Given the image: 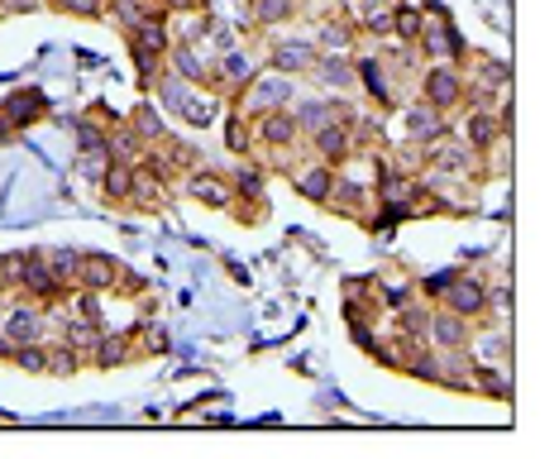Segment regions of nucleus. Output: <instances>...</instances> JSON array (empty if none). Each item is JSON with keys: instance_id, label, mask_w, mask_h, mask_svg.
Listing matches in <instances>:
<instances>
[{"instance_id": "c85d7f7f", "label": "nucleus", "mask_w": 559, "mask_h": 459, "mask_svg": "<svg viewBox=\"0 0 559 459\" xmlns=\"http://www.w3.org/2000/svg\"><path fill=\"white\" fill-rule=\"evenodd\" d=\"M124 125H130V130H134L139 139H144V144H158V139L168 134V120H163V106H154V101H139L134 115H130V120H124Z\"/></svg>"}, {"instance_id": "f3484780", "label": "nucleus", "mask_w": 559, "mask_h": 459, "mask_svg": "<svg viewBox=\"0 0 559 459\" xmlns=\"http://www.w3.org/2000/svg\"><path fill=\"white\" fill-rule=\"evenodd\" d=\"M345 316H349V321L378 326V316H383V302H378V278H349V283H345Z\"/></svg>"}, {"instance_id": "f03ea898", "label": "nucleus", "mask_w": 559, "mask_h": 459, "mask_svg": "<svg viewBox=\"0 0 559 459\" xmlns=\"http://www.w3.org/2000/svg\"><path fill=\"white\" fill-rule=\"evenodd\" d=\"M421 101L440 115L464 106V62H426L421 68Z\"/></svg>"}, {"instance_id": "cd10ccee", "label": "nucleus", "mask_w": 559, "mask_h": 459, "mask_svg": "<svg viewBox=\"0 0 559 459\" xmlns=\"http://www.w3.org/2000/svg\"><path fill=\"white\" fill-rule=\"evenodd\" d=\"M130 44L154 48V54L168 58V48H173V20H168V15H154V20L134 24V30H130Z\"/></svg>"}, {"instance_id": "7c9ffc66", "label": "nucleus", "mask_w": 559, "mask_h": 459, "mask_svg": "<svg viewBox=\"0 0 559 459\" xmlns=\"http://www.w3.org/2000/svg\"><path fill=\"white\" fill-rule=\"evenodd\" d=\"M230 187H235V197H263V191H269V168H259L253 158H245L230 173Z\"/></svg>"}, {"instance_id": "58836bf2", "label": "nucleus", "mask_w": 559, "mask_h": 459, "mask_svg": "<svg viewBox=\"0 0 559 459\" xmlns=\"http://www.w3.org/2000/svg\"><path fill=\"white\" fill-rule=\"evenodd\" d=\"M158 5H163V15L168 20H182V15H201L211 0H158Z\"/></svg>"}, {"instance_id": "6ab92c4d", "label": "nucleus", "mask_w": 559, "mask_h": 459, "mask_svg": "<svg viewBox=\"0 0 559 459\" xmlns=\"http://www.w3.org/2000/svg\"><path fill=\"white\" fill-rule=\"evenodd\" d=\"M168 191H173V177H163L158 168L139 163V168H134V197H130V207H139V211H163V207H168Z\"/></svg>"}, {"instance_id": "2eb2a0df", "label": "nucleus", "mask_w": 559, "mask_h": 459, "mask_svg": "<svg viewBox=\"0 0 559 459\" xmlns=\"http://www.w3.org/2000/svg\"><path fill=\"white\" fill-rule=\"evenodd\" d=\"M287 183L301 191L307 201H316V207H325L330 201V191H335V168L321 158H307V163H292V173H287Z\"/></svg>"}, {"instance_id": "39448f33", "label": "nucleus", "mask_w": 559, "mask_h": 459, "mask_svg": "<svg viewBox=\"0 0 559 459\" xmlns=\"http://www.w3.org/2000/svg\"><path fill=\"white\" fill-rule=\"evenodd\" d=\"M502 134H512V125L502 120V110H498V106H464L460 139H464V144L474 149V153H488Z\"/></svg>"}, {"instance_id": "c756f323", "label": "nucleus", "mask_w": 559, "mask_h": 459, "mask_svg": "<svg viewBox=\"0 0 559 459\" xmlns=\"http://www.w3.org/2000/svg\"><path fill=\"white\" fill-rule=\"evenodd\" d=\"M39 259L48 263V273H53L68 292L78 287V263H82V254H78V249H39Z\"/></svg>"}, {"instance_id": "f257e3e1", "label": "nucleus", "mask_w": 559, "mask_h": 459, "mask_svg": "<svg viewBox=\"0 0 559 459\" xmlns=\"http://www.w3.org/2000/svg\"><path fill=\"white\" fill-rule=\"evenodd\" d=\"M297 101V76H283V72H269V76H253L235 92V110L239 115H263V110H287Z\"/></svg>"}, {"instance_id": "f704fd0d", "label": "nucleus", "mask_w": 559, "mask_h": 459, "mask_svg": "<svg viewBox=\"0 0 559 459\" xmlns=\"http://www.w3.org/2000/svg\"><path fill=\"white\" fill-rule=\"evenodd\" d=\"M130 58H134V68H139V86H154V82H158V72H163V54L130 44Z\"/></svg>"}, {"instance_id": "72a5a7b5", "label": "nucleus", "mask_w": 559, "mask_h": 459, "mask_svg": "<svg viewBox=\"0 0 559 459\" xmlns=\"http://www.w3.org/2000/svg\"><path fill=\"white\" fill-rule=\"evenodd\" d=\"M44 360H48V340H24L10 350V364H15L20 374H44Z\"/></svg>"}, {"instance_id": "a211bd4d", "label": "nucleus", "mask_w": 559, "mask_h": 459, "mask_svg": "<svg viewBox=\"0 0 559 459\" xmlns=\"http://www.w3.org/2000/svg\"><path fill=\"white\" fill-rule=\"evenodd\" d=\"M139 360V344H134V330H106L100 336V344L92 350V368H124V364H134Z\"/></svg>"}, {"instance_id": "412c9836", "label": "nucleus", "mask_w": 559, "mask_h": 459, "mask_svg": "<svg viewBox=\"0 0 559 459\" xmlns=\"http://www.w3.org/2000/svg\"><path fill=\"white\" fill-rule=\"evenodd\" d=\"M468 392H478V398L512 402V374H507V364H478V360H474V374H468Z\"/></svg>"}, {"instance_id": "473e14b6", "label": "nucleus", "mask_w": 559, "mask_h": 459, "mask_svg": "<svg viewBox=\"0 0 559 459\" xmlns=\"http://www.w3.org/2000/svg\"><path fill=\"white\" fill-rule=\"evenodd\" d=\"M225 144H230V153H239V158H249V153L253 149H259V144H253V120H249V115H225Z\"/></svg>"}, {"instance_id": "20e7f679", "label": "nucleus", "mask_w": 559, "mask_h": 459, "mask_svg": "<svg viewBox=\"0 0 559 459\" xmlns=\"http://www.w3.org/2000/svg\"><path fill=\"white\" fill-rule=\"evenodd\" d=\"M44 115H48L44 92H10L0 101V144H10V139L24 134L34 120H44Z\"/></svg>"}, {"instance_id": "ddd939ff", "label": "nucleus", "mask_w": 559, "mask_h": 459, "mask_svg": "<svg viewBox=\"0 0 559 459\" xmlns=\"http://www.w3.org/2000/svg\"><path fill=\"white\" fill-rule=\"evenodd\" d=\"M307 144L316 149V158H321V163H330V168H340V163H345L349 153L359 149V139H354V125H345V120H330V125H321L316 134H307Z\"/></svg>"}, {"instance_id": "a878e982", "label": "nucleus", "mask_w": 559, "mask_h": 459, "mask_svg": "<svg viewBox=\"0 0 559 459\" xmlns=\"http://www.w3.org/2000/svg\"><path fill=\"white\" fill-rule=\"evenodd\" d=\"M106 15L116 20L124 34H130L134 24H144V20L163 15V5H158V0H106Z\"/></svg>"}, {"instance_id": "bb28decb", "label": "nucleus", "mask_w": 559, "mask_h": 459, "mask_svg": "<svg viewBox=\"0 0 559 459\" xmlns=\"http://www.w3.org/2000/svg\"><path fill=\"white\" fill-rule=\"evenodd\" d=\"M82 368H86V360L72 350L68 340H62V336L48 340V360H44V374L48 378H72V374H82Z\"/></svg>"}, {"instance_id": "b1692460", "label": "nucleus", "mask_w": 559, "mask_h": 459, "mask_svg": "<svg viewBox=\"0 0 559 459\" xmlns=\"http://www.w3.org/2000/svg\"><path fill=\"white\" fill-rule=\"evenodd\" d=\"M106 153L116 163H134V168H139V163H144V153H148V144L130 130V125H110V130H106Z\"/></svg>"}, {"instance_id": "e433bc0d", "label": "nucleus", "mask_w": 559, "mask_h": 459, "mask_svg": "<svg viewBox=\"0 0 559 459\" xmlns=\"http://www.w3.org/2000/svg\"><path fill=\"white\" fill-rule=\"evenodd\" d=\"M187 125H192V130H206V125L215 120V101L211 96H197L192 106H187V115H182Z\"/></svg>"}, {"instance_id": "7ed1b4c3", "label": "nucleus", "mask_w": 559, "mask_h": 459, "mask_svg": "<svg viewBox=\"0 0 559 459\" xmlns=\"http://www.w3.org/2000/svg\"><path fill=\"white\" fill-rule=\"evenodd\" d=\"M436 306H450V311L464 316V321H488V283L474 273H454L450 283H444Z\"/></svg>"}, {"instance_id": "6e6552de", "label": "nucleus", "mask_w": 559, "mask_h": 459, "mask_svg": "<svg viewBox=\"0 0 559 459\" xmlns=\"http://www.w3.org/2000/svg\"><path fill=\"white\" fill-rule=\"evenodd\" d=\"M474 330H478V321H464V316H454L450 306H430L426 344H436V350H468Z\"/></svg>"}, {"instance_id": "c9c22d12", "label": "nucleus", "mask_w": 559, "mask_h": 459, "mask_svg": "<svg viewBox=\"0 0 559 459\" xmlns=\"http://www.w3.org/2000/svg\"><path fill=\"white\" fill-rule=\"evenodd\" d=\"M53 10H62V15H78V20H100V15H106V0H58Z\"/></svg>"}, {"instance_id": "1a4fd4ad", "label": "nucleus", "mask_w": 559, "mask_h": 459, "mask_svg": "<svg viewBox=\"0 0 559 459\" xmlns=\"http://www.w3.org/2000/svg\"><path fill=\"white\" fill-rule=\"evenodd\" d=\"M182 191L197 201V207H206V211H230V201H235L230 177L211 173V168H192V173H187L182 177Z\"/></svg>"}, {"instance_id": "f8f14e48", "label": "nucleus", "mask_w": 559, "mask_h": 459, "mask_svg": "<svg viewBox=\"0 0 559 459\" xmlns=\"http://www.w3.org/2000/svg\"><path fill=\"white\" fill-rule=\"evenodd\" d=\"M163 68H168L173 76H182V82L215 92V68H211L206 58H201L197 44H182V38H173V48H168V58H163Z\"/></svg>"}, {"instance_id": "5701e85b", "label": "nucleus", "mask_w": 559, "mask_h": 459, "mask_svg": "<svg viewBox=\"0 0 559 459\" xmlns=\"http://www.w3.org/2000/svg\"><path fill=\"white\" fill-rule=\"evenodd\" d=\"M96 187H100V197H106V201L130 207V197H134V163H116V158H110L106 173L96 177Z\"/></svg>"}, {"instance_id": "393cba45", "label": "nucleus", "mask_w": 559, "mask_h": 459, "mask_svg": "<svg viewBox=\"0 0 559 459\" xmlns=\"http://www.w3.org/2000/svg\"><path fill=\"white\" fill-rule=\"evenodd\" d=\"M297 10H301V0H249V24H259V30H283Z\"/></svg>"}, {"instance_id": "aec40b11", "label": "nucleus", "mask_w": 559, "mask_h": 459, "mask_svg": "<svg viewBox=\"0 0 559 459\" xmlns=\"http://www.w3.org/2000/svg\"><path fill=\"white\" fill-rule=\"evenodd\" d=\"M307 76H316V82L325 86V92H335V96H345V92H354V62L349 58H340V54H321L311 62V72Z\"/></svg>"}, {"instance_id": "4c0bfd02", "label": "nucleus", "mask_w": 559, "mask_h": 459, "mask_svg": "<svg viewBox=\"0 0 559 459\" xmlns=\"http://www.w3.org/2000/svg\"><path fill=\"white\" fill-rule=\"evenodd\" d=\"M100 149H106V130L86 120L82 130H78V153H100Z\"/></svg>"}, {"instance_id": "dca6fc26", "label": "nucleus", "mask_w": 559, "mask_h": 459, "mask_svg": "<svg viewBox=\"0 0 559 459\" xmlns=\"http://www.w3.org/2000/svg\"><path fill=\"white\" fill-rule=\"evenodd\" d=\"M120 278H124V263H120V259H110V254H82V263H78V287L110 297V292L120 287Z\"/></svg>"}, {"instance_id": "9d476101", "label": "nucleus", "mask_w": 559, "mask_h": 459, "mask_svg": "<svg viewBox=\"0 0 559 459\" xmlns=\"http://www.w3.org/2000/svg\"><path fill=\"white\" fill-rule=\"evenodd\" d=\"M440 134H450V115H440L436 106H426V101H416V106L402 110V139L416 149L436 144Z\"/></svg>"}, {"instance_id": "4be33fe9", "label": "nucleus", "mask_w": 559, "mask_h": 459, "mask_svg": "<svg viewBox=\"0 0 559 459\" xmlns=\"http://www.w3.org/2000/svg\"><path fill=\"white\" fill-rule=\"evenodd\" d=\"M158 106H163V115H187V106L197 101V92L201 86H192V82H182V76H173L168 68L158 72Z\"/></svg>"}, {"instance_id": "423d86ee", "label": "nucleus", "mask_w": 559, "mask_h": 459, "mask_svg": "<svg viewBox=\"0 0 559 459\" xmlns=\"http://www.w3.org/2000/svg\"><path fill=\"white\" fill-rule=\"evenodd\" d=\"M349 62H354V86H364L378 110L397 106V96H392V72H388L383 58L378 54H349Z\"/></svg>"}, {"instance_id": "0eeeda50", "label": "nucleus", "mask_w": 559, "mask_h": 459, "mask_svg": "<svg viewBox=\"0 0 559 459\" xmlns=\"http://www.w3.org/2000/svg\"><path fill=\"white\" fill-rule=\"evenodd\" d=\"M253 144H263L269 153H283V149H297L301 144V130H297V115L287 110H263L253 115Z\"/></svg>"}, {"instance_id": "4468645a", "label": "nucleus", "mask_w": 559, "mask_h": 459, "mask_svg": "<svg viewBox=\"0 0 559 459\" xmlns=\"http://www.w3.org/2000/svg\"><path fill=\"white\" fill-rule=\"evenodd\" d=\"M316 58L321 54H316L311 38H273L269 44V68L283 72V76H307Z\"/></svg>"}, {"instance_id": "9b49d317", "label": "nucleus", "mask_w": 559, "mask_h": 459, "mask_svg": "<svg viewBox=\"0 0 559 459\" xmlns=\"http://www.w3.org/2000/svg\"><path fill=\"white\" fill-rule=\"evenodd\" d=\"M359 38H364V34H359V24L335 10V15H321V20H316L311 44H316V54H340V58H349Z\"/></svg>"}, {"instance_id": "2f4dec72", "label": "nucleus", "mask_w": 559, "mask_h": 459, "mask_svg": "<svg viewBox=\"0 0 559 459\" xmlns=\"http://www.w3.org/2000/svg\"><path fill=\"white\" fill-rule=\"evenodd\" d=\"M416 297V278L412 273H397V278H378V302H383V311H397Z\"/></svg>"}]
</instances>
